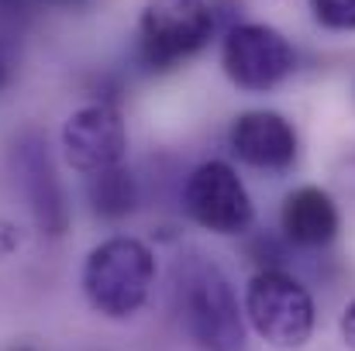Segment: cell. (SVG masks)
Returning a JSON list of instances; mask_svg holds the SVG:
<instances>
[{"mask_svg":"<svg viewBox=\"0 0 355 351\" xmlns=\"http://www.w3.org/2000/svg\"><path fill=\"white\" fill-rule=\"evenodd\" d=\"M180 317L200 351H245V317L228 276L200 258L176 269Z\"/></svg>","mask_w":355,"mask_h":351,"instance_id":"cell-1","label":"cell"},{"mask_svg":"<svg viewBox=\"0 0 355 351\" xmlns=\"http://www.w3.org/2000/svg\"><path fill=\"white\" fill-rule=\"evenodd\" d=\"M155 282V255L138 237L101 241L83 265V293L90 307L111 321L138 314Z\"/></svg>","mask_w":355,"mask_h":351,"instance_id":"cell-2","label":"cell"},{"mask_svg":"<svg viewBox=\"0 0 355 351\" xmlns=\"http://www.w3.org/2000/svg\"><path fill=\"white\" fill-rule=\"evenodd\" d=\"M218 21L207 0H148L138 21V62L169 73L211 45Z\"/></svg>","mask_w":355,"mask_h":351,"instance_id":"cell-3","label":"cell"},{"mask_svg":"<svg viewBox=\"0 0 355 351\" xmlns=\"http://www.w3.org/2000/svg\"><path fill=\"white\" fill-rule=\"evenodd\" d=\"M245 317L272 348H304L314 334V300L283 269H259L245 286Z\"/></svg>","mask_w":355,"mask_h":351,"instance_id":"cell-4","label":"cell"},{"mask_svg":"<svg viewBox=\"0 0 355 351\" xmlns=\"http://www.w3.org/2000/svg\"><path fill=\"white\" fill-rule=\"evenodd\" d=\"M221 66L228 80L245 93H269L276 90L297 66L293 45L283 31L269 24H232L221 42Z\"/></svg>","mask_w":355,"mask_h":351,"instance_id":"cell-5","label":"cell"},{"mask_svg":"<svg viewBox=\"0 0 355 351\" xmlns=\"http://www.w3.org/2000/svg\"><path fill=\"white\" fill-rule=\"evenodd\" d=\"M183 207L190 221L214 234H245L252 228V200L245 183L228 162H204L187 176L183 186Z\"/></svg>","mask_w":355,"mask_h":351,"instance_id":"cell-6","label":"cell"},{"mask_svg":"<svg viewBox=\"0 0 355 351\" xmlns=\"http://www.w3.org/2000/svg\"><path fill=\"white\" fill-rule=\"evenodd\" d=\"M124 152H128V131L121 111L111 100H97L69 114L62 127V155L76 172L97 176L104 169H114L121 165Z\"/></svg>","mask_w":355,"mask_h":351,"instance_id":"cell-7","label":"cell"},{"mask_svg":"<svg viewBox=\"0 0 355 351\" xmlns=\"http://www.w3.org/2000/svg\"><path fill=\"white\" fill-rule=\"evenodd\" d=\"M228 145L238 162L262 172H286L297 162V131L276 111H245L228 131Z\"/></svg>","mask_w":355,"mask_h":351,"instance_id":"cell-8","label":"cell"},{"mask_svg":"<svg viewBox=\"0 0 355 351\" xmlns=\"http://www.w3.org/2000/svg\"><path fill=\"white\" fill-rule=\"evenodd\" d=\"M17 172H21L28 207H31L35 224L42 228V234H52V237L66 234V228H69L66 193H62V183L52 169V159L38 138H24L17 145Z\"/></svg>","mask_w":355,"mask_h":351,"instance_id":"cell-9","label":"cell"},{"mask_svg":"<svg viewBox=\"0 0 355 351\" xmlns=\"http://www.w3.org/2000/svg\"><path fill=\"white\" fill-rule=\"evenodd\" d=\"M279 224H283V237L290 244L321 248V244H331L335 241L342 221H338L335 200L321 186H300V190H293L283 200Z\"/></svg>","mask_w":355,"mask_h":351,"instance_id":"cell-10","label":"cell"},{"mask_svg":"<svg viewBox=\"0 0 355 351\" xmlns=\"http://www.w3.org/2000/svg\"><path fill=\"white\" fill-rule=\"evenodd\" d=\"M87 197H90V210L101 221H124L128 214H135L138 207V183L131 176V169L114 165L104 169L97 176H87Z\"/></svg>","mask_w":355,"mask_h":351,"instance_id":"cell-11","label":"cell"},{"mask_svg":"<svg viewBox=\"0 0 355 351\" xmlns=\"http://www.w3.org/2000/svg\"><path fill=\"white\" fill-rule=\"evenodd\" d=\"M311 10L331 31H355V0H311Z\"/></svg>","mask_w":355,"mask_h":351,"instance_id":"cell-12","label":"cell"},{"mask_svg":"<svg viewBox=\"0 0 355 351\" xmlns=\"http://www.w3.org/2000/svg\"><path fill=\"white\" fill-rule=\"evenodd\" d=\"M248 258H252L259 269H279V265H283V244H279L272 234H259V237L248 244Z\"/></svg>","mask_w":355,"mask_h":351,"instance_id":"cell-13","label":"cell"},{"mask_svg":"<svg viewBox=\"0 0 355 351\" xmlns=\"http://www.w3.org/2000/svg\"><path fill=\"white\" fill-rule=\"evenodd\" d=\"M14 73H17V42L10 31H0V90L14 83Z\"/></svg>","mask_w":355,"mask_h":351,"instance_id":"cell-14","label":"cell"},{"mask_svg":"<svg viewBox=\"0 0 355 351\" xmlns=\"http://www.w3.org/2000/svg\"><path fill=\"white\" fill-rule=\"evenodd\" d=\"M342 338H345L349 348H355V300L345 307V314H342Z\"/></svg>","mask_w":355,"mask_h":351,"instance_id":"cell-15","label":"cell"},{"mask_svg":"<svg viewBox=\"0 0 355 351\" xmlns=\"http://www.w3.org/2000/svg\"><path fill=\"white\" fill-rule=\"evenodd\" d=\"M28 3H31V0H0V21L21 17V14L28 10Z\"/></svg>","mask_w":355,"mask_h":351,"instance_id":"cell-16","label":"cell"},{"mask_svg":"<svg viewBox=\"0 0 355 351\" xmlns=\"http://www.w3.org/2000/svg\"><path fill=\"white\" fill-rule=\"evenodd\" d=\"M14 248H17V231H14V224L0 221V255H10Z\"/></svg>","mask_w":355,"mask_h":351,"instance_id":"cell-17","label":"cell"},{"mask_svg":"<svg viewBox=\"0 0 355 351\" xmlns=\"http://www.w3.org/2000/svg\"><path fill=\"white\" fill-rule=\"evenodd\" d=\"M42 3H52V7H80L87 0H42Z\"/></svg>","mask_w":355,"mask_h":351,"instance_id":"cell-18","label":"cell"},{"mask_svg":"<svg viewBox=\"0 0 355 351\" xmlns=\"http://www.w3.org/2000/svg\"><path fill=\"white\" fill-rule=\"evenodd\" d=\"M17 351H31V348H17Z\"/></svg>","mask_w":355,"mask_h":351,"instance_id":"cell-19","label":"cell"}]
</instances>
